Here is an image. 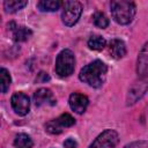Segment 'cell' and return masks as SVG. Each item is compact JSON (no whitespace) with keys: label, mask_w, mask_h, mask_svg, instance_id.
I'll list each match as a JSON object with an SVG mask.
<instances>
[{"label":"cell","mask_w":148,"mask_h":148,"mask_svg":"<svg viewBox=\"0 0 148 148\" xmlns=\"http://www.w3.org/2000/svg\"><path fill=\"white\" fill-rule=\"evenodd\" d=\"M108 67L102 60H95L88 65H86L79 74V77L84 83L89 84L94 88H99L106 77Z\"/></svg>","instance_id":"cell-1"},{"label":"cell","mask_w":148,"mask_h":148,"mask_svg":"<svg viewBox=\"0 0 148 148\" xmlns=\"http://www.w3.org/2000/svg\"><path fill=\"white\" fill-rule=\"evenodd\" d=\"M110 7L113 20L123 25L131 23L136 12L135 3L126 0H114L111 2Z\"/></svg>","instance_id":"cell-2"},{"label":"cell","mask_w":148,"mask_h":148,"mask_svg":"<svg viewBox=\"0 0 148 148\" xmlns=\"http://www.w3.org/2000/svg\"><path fill=\"white\" fill-rule=\"evenodd\" d=\"M74 67H75L74 53L68 49L62 50L58 54L57 60H56V68H54L56 73L61 77H66L73 74Z\"/></svg>","instance_id":"cell-3"},{"label":"cell","mask_w":148,"mask_h":148,"mask_svg":"<svg viewBox=\"0 0 148 148\" xmlns=\"http://www.w3.org/2000/svg\"><path fill=\"white\" fill-rule=\"evenodd\" d=\"M82 13V6L79 1H65L62 2L61 18L65 25L73 27L80 18Z\"/></svg>","instance_id":"cell-4"},{"label":"cell","mask_w":148,"mask_h":148,"mask_svg":"<svg viewBox=\"0 0 148 148\" xmlns=\"http://www.w3.org/2000/svg\"><path fill=\"white\" fill-rule=\"evenodd\" d=\"M119 141V135L114 130H105L90 145L89 148H114Z\"/></svg>","instance_id":"cell-5"},{"label":"cell","mask_w":148,"mask_h":148,"mask_svg":"<svg viewBox=\"0 0 148 148\" xmlns=\"http://www.w3.org/2000/svg\"><path fill=\"white\" fill-rule=\"evenodd\" d=\"M75 124V119L68 114V113H62L61 116H59L58 118L53 119V120H50L46 125H45V128L49 133L51 134H59L61 133L65 128L67 127H71Z\"/></svg>","instance_id":"cell-6"},{"label":"cell","mask_w":148,"mask_h":148,"mask_svg":"<svg viewBox=\"0 0 148 148\" xmlns=\"http://www.w3.org/2000/svg\"><path fill=\"white\" fill-rule=\"evenodd\" d=\"M10 104L15 113L18 116H25L30 110V99L23 92H15L12 96Z\"/></svg>","instance_id":"cell-7"},{"label":"cell","mask_w":148,"mask_h":148,"mask_svg":"<svg viewBox=\"0 0 148 148\" xmlns=\"http://www.w3.org/2000/svg\"><path fill=\"white\" fill-rule=\"evenodd\" d=\"M34 102L37 106H52L54 105L57 102H56V98L52 94V91L47 88H40L38 89L35 94H34Z\"/></svg>","instance_id":"cell-8"},{"label":"cell","mask_w":148,"mask_h":148,"mask_svg":"<svg viewBox=\"0 0 148 148\" xmlns=\"http://www.w3.org/2000/svg\"><path fill=\"white\" fill-rule=\"evenodd\" d=\"M68 103H69V106L71 109L81 114L86 111L88 104H89V99L86 95L83 94H80V92H73L71 96H69V99H68Z\"/></svg>","instance_id":"cell-9"},{"label":"cell","mask_w":148,"mask_h":148,"mask_svg":"<svg viewBox=\"0 0 148 148\" xmlns=\"http://www.w3.org/2000/svg\"><path fill=\"white\" fill-rule=\"evenodd\" d=\"M8 27H10L9 29L13 32V38L16 42H24L32 34V31L24 25H16L15 23H10V24H8Z\"/></svg>","instance_id":"cell-10"},{"label":"cell","mask_w":148,"mask_h":148,"mask_svg":"<svg viewBox=\"0 0 148 148\" xmlns=\"http://www.w3.org/2000/svg\"><path fill=\"white\" fill-rule=\"evenodd\" d=\"M109 50H110L112 58L114 59H120L126 54V45L120 39H112L110 42Z\"/></svg>","instance_id":"cell-11"},{"label":"cell","mask_w":148,"mask_h":148,"mask_svg":"<svg viewBox=\"0 0 148 148\" xmlns=\"http://www.w3.org/2000/svg\"><path fill=\"white\" fill-rule=\"evenodd\" d=\"M62 6L61 1L58 0H42L38 1L37 7L42 12H56Z\"/></svg>","instance_id":"cell-12"},{"label":"cell","mask_w":148,"mask_h":148,"mask_svg":"<svg viewBox=\"0 0 148 148\" xmlns=\"http://www.w3.org/2000/svg\"><path fill=\"white\" fill-rule=\"evenodd\" d=\"M32 140L28 134L20 133L14 139V147L15 148H32Z\"/></svg>","instance_id":"cell-13"},{"label":"cell","mask_w":148,"mask_h":148,"mask_svg":"<svg viewBox=\"0 0 148 148\" xmlns=\"http://www.w3.org/2000/svg\"><path fill=\"white\" fill-rule=\"evenodd\" d=\"M28 5V1L25 0H7L3 2V7L7 13H14Z\"/></svg>","instance_id":"cell-14"},{"label":"cell","mask_w":148,"mask_h":148,"mask_svg":"<svg viewBox=\"0 0 148 148\" xmlns=\"http://www.w3.org/2000/svg\"><path fill=\"white\" fill-rule=\"evenodd\" d=\"M105 45H106V40L99 35H92L88 39V46L91 50L101 51V50H103L105 47Z\"/></svg>","instance_id":"cell-15"},{"label":"cell","mask_w":148,"mask_h":148,"mask_svg":"<svg viewBox=\"0 0 148 148\" xmlns=\"http://www.w3.org/2000/svg\"><path fill=\"white\" fill-rule=\"evenodd\" d=\"M0 80H1V83H0V86H1V92L5 94L9 89V86H10V82H12L9 72L6 68H1L0 69Z\"/></svg>","instance_id":"cell-16"},{"label":"cell","mask_w":148,"mask_h":148,"mask_svg":"<svg viewBox=\"0 0 148 148\" xmlns=\"http://www.w3.org/2000/svg\"><path fill=\"white\" fill-rule=\"evenodd\" d=\"M92 20H94L95 25L98 27V28L104 29V28H106L109 25V18L106 17V15L104 13H101V12L95 13L94 16H92Z\"/></svg>","instance_id":"cell-17"},{"label":"cell","mask_w":148,"mask_h":148,"mask_svg":"<svg viewBox=\"0 0 148 148\" xmlns=\"http://www.w3.org/2000/svg\"><path fill=\"white\" fill-rule=\"evenodd\" d=\"M64 147H65V148H76V147H77V142H76L74 139L68 138L67 140H65Z\"/></svg>","instance_id":"cell-18"},{"label":"cell","mask_w":148,"mask_h":148,"mask_svg":"<svg viewBox=\"0 0 148 148\" xmlns=\"http://www.w3.org/2000/svg\"><path fill=\"white\" fill-rule=\"evenodd\" d=\"M145 142H135V143H132L130 146H126L125 148H146V147H142Z\"/></svg>","instance_id":"cell-19"}]
</instances>
